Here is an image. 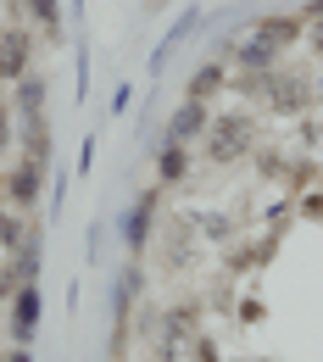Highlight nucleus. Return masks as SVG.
Masks as SVG:
<instances>
[{"mask_svg": "<svg viewBox=\"0 0 323 362\" xmlns=\"http://www.w3.org/2000/svg\"><path fill=\"white\" fill-rule=\"evenodd\" d=\"M11 329H17V340H28V334L40 329V290H34V284L17 290V301H11Z\"/></svg>", "mask_w": 323, "mask_h": 362, "instance_id": "nucleus-1", "label": "nucleus"}, {"mask_svg": "<svg viewBox=\"0 0 323 362\" xmlns=\"http://www.w3.org/2000/svg\"><path fill=\"white\" fill-rule=\"evenodd\" d=\"M145 240H151V201H134V206L123 212V245L139 251Z\"/></svg>", "mask_w": 323, "mask_h": 362, "instance_id": "nucleus-2", "label": "nucleus"}, {"mask_svg": "<svg viewBox=\"0 0 323 362\" xmlns=\"http://www.w3.org/2000/svg\"><path fill=\"white\" fill-rule=\"evenodd\" d=\"M206 123V112H201V100H184L179 112H173V123H168V145H184L195 129Z\"/></svg>", "mask_w": 323, "mask_h": 362, "instance_id": "nucleus-3", "label": "nucleus"}, {"mask_svg": "<svg viewBox=\"0 0 323 362\" xmlns=\"http://www.w3.org/2000/svg\"><path fill=\"white\" fill-rule=\"evenodd\" d=\"M0 73H6V78H17V73H23V62H28V40H23V34H6V40H0Z\"/></svg>", "mask_w": 323, "mask_h": 362, "instance_id": "nucleus-4", "label": "nucleus"}, {"mask_svg": "<svg viewBox=\"0 0 323 362\" xmlns=\"http://www.w3.org/2000/svg\"><path fill=\"white\" fill-rule=\"evenodd\" d=\"M245 145V123H218L212 129V156H234Z\"/></svg>", "mask_w": 323, "mask_h": 362, "instance_id": "nucleus-5", "label": "nucleus"}, {"mask_svg": "<svg viewBox=\"0 0 323 362\" xmlns=\"http://www.w3.org/2000/svg\"><path fill=\"white\" fill-rule=\"evenodd\" d=\"M40 195V162H23L11 173V201H34Z\"/></svg>", "mask_w": 323, "mask_h": 362, "instance_id": "nucleus-6", "label": "nucleus"}, {"mask_svg": "<svg viewBox=\"0 0 323 362\" xmlns=\"http://www.w3.org/2000/svg\"><path fill=\"white\" fill-rule=\"evenodd\" d=\"M184 168H189L184 145H162V184H179V179H184Z\"/></svg>", "mask_w": 323, "mask_h": 362, "instance_id": "nucleus-7", "label": "nucleus"}, {"mask_svg": "<svg viewBox=\"0 0 323 362\" xmlns=\"http://www.w3.org/2000/svg\"><path fill=\"white\" fill-rule=\"evenodd\" d=\"M218 84H223V67H201V73H195V84H189V100H206Z\"/></svg>", "mask_w": 323, "mask_h": 362, "instance_id": "nucleus-8", "label": "nucleus"}, {"mask_svg": "<svg viewBox=\"0 0 323 362\" xmlns=\"http://www.w3.org/2000/svg\"><path fill=\"white\" fill-rule=\"evenodd\" d=\"M274 40H262V34H257V40H251V45L240 50V62H245V67H262V62H274Z\"/></svg>", "mask_w": 323, "mask_h": 362, "instance_id": "nucleus-9", "label": "nucleus"}, {"mask_svg": "<svg viewBox=\"0 0 323 362\" xmlns=\"http://www.w3.org/2000/svg\"><path fill=\"white\" fill-rule=\"evenodd\" d=\"M28 6H34V17H40V23H45L50 34H56V28H61V17H56V0H28Z\"/></svg>", "mask_w": 323, "mask_h": 362, "instance_id": "nucleus-10", "label": "nucleus"}, {"mask_svg": "<svg viewBox=\"0 0 323 362\" xmlns=\"http://www.w3.org/2000/svg\"><path fill=\"white\" fill-rule=\"evenodd\" d=\"M23 112L40 117V78H23Z\"/></svg>", "mask_w": 323, "mask_h": 362, "instance_id": "nucleus-11", "label": "nucleus"}, {"mask_svg": "<svg viewBox=\"0 0 323 362\" xmlns=\"http://www.w3.org/2000/svg\"><path fill=\"white\" fill-rule=\"evenodd\" d=\"M6 362H34V357H28V351H11V357H6Z\"/></svg>", "mask_w": 323, "mask_h": 362, "instance_id": "nucleus-12", "label": "nucleus"}, {"mask_svg": "<svg viewBox=\"0 0 323 362\" xmlns=\"http://www.w3.org/2000/svg\"><path fill=\"white\" fill-rule=\"evenodd\" d=\"M0 145H6V112H0Z\"/></svg>", "mask_w": 323, "mask_h": 362, "instance_id": "nucleus-13", "label": "nucleus"}]
</instances>
